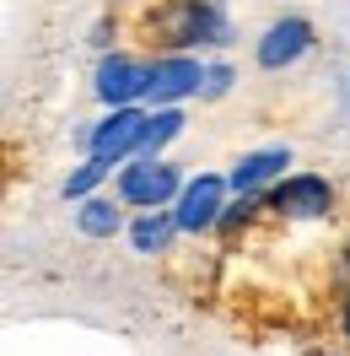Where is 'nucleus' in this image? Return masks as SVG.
I'll list each match as a JSON object with an SVG mask.
<instances>
[{"mask_svg":"<svg viewBox=\"0 0 350 356\" xmlns=\"http://www.w3.org/2000/svg\"><path fill=\"white\" fill-rule=\"evenodd\" d=\"M307 49H312V22H307V17H281V22L264 27L259 65L264 70H285V65H297Z\"/></svg>","mask_w":350,"mask_h":356,"instance_id":"obj_8","label":"nucleus"},{"mask_svg":"<svg viewBox=\"0 0 350 356\" xmlns=\"http://www.w3.org/2000/svg\"><path fill=\"white\" fill-rule=\"evenodd\" d=\"M146 124H151V108H140V103L108 108L97 124H92V135H87V156H103V162H113V168H124V162L140 156V146H146Z\"/></svg>","mask_w":350,"mask_h":356,"instance_id":"obj_3","label":"nucleus"},{"mask_svg":"<svg viewBox=\"0 0 350 356\" xmlns=\"http://www.w3.org/2000/svg\"><path fill=\"white\" fill-rule=\"evenodd\" d=\"M113 173V162H103V156H87V162H76V173L65 178V200H92V195H97V184H103V178Z\"/></svg>","mask_w":350,"mask_h":356,"instance_id":"obj_13","label":"nucleus"},{"mask_svg":"<svg viewBox=\"0 0 350 356\" xmlns=\"http://www.w3.org/2000/svg\"><path fill=\"white\" fill-rule=\"evenodd\" d=\"M226 178L221 173H199L183 184V195L173 200V216H178V232H210L221 227V211H226Z\"/></svg>","mask_w":350,"mask_h":356,"instance_id":"obj_5","label":"nucleus"},{"mask_svg":"<svg viewBox=\"0 0 350 356\" xmlns=\"http://www.w3.org/2000/svg\"><path fill=\"white\" fill-rule=\"evenodd\" d=\"M232 81H238V76H232V65H210V70H205L199 97H205V103H216V97H226V92H232Z\"/></svg>","mask_w":350,"mask_h":356,"instance_id":"obj_14","label":"nucleus"},{"mask_svg":"<svg viewBox=\"0 0 350 356\" xmlns=\"http://www.w3.org/2000/svg\"><path fill=\"white\" fill-rule=\"evenodd\" d=\"M178 135H183V108H151V124H146V146H140V156H162L167 146H173Z\"/></svg>","mask_w":350,"mask_h":356,"instance_id":"obj_12","label":"nucleus"},{"mask_svg":"<svg viewBox=\"0 0 350 356\" xmlns=\"http://www.w3.org/2000/svg\"><path fill=\"white\" fill-rule=\"evenodd\" d=\"M97 97L108 108H130V103H146L151 97V60H135V54H103L97 65Z\"/></svg>","mask_w":350,"mask_h":356,"instance_id":"obj_4","label":"nucleus"},{"mask_svg":"<svg viewBox=\"0 0 350 356\" xmlns=\"http://www.w3.org/2000/svg\"><path fill=\"white\" fill-rule=\"evenodd\" d=\"M205 70L194 54H156L151 60V108H173V103H183V97H199V87H205Z\"/></svg>","mask_w":350,"mask_h":356,"instance_id":"obj_7","label":"nucleus"},{"mask_svg":"<svg viewBox=\"0 0 350 356\" xmlns=\"http://www.w3.org/2000/svg\"><path fill=\"white\" fill-rule=\"evenodd\" d=\"M238 38V27L226 17L221 0H167L156 11V38L167 54H189V49H221Z\"/></svg>","mask_w":350,"mask_h":356,"instance_id":"obj_1","label":"nucleus"},{"mask_svg":"<svg viewBox=\"0 0 350 356\" xmlns=\"http://www.w3.org/2000/svg\"><path fill=\"white\" fill-rule=\"evenodd\" d=\"M173 238H178V216H173V211H146V216H135V222H130L135 254H167Z\"/></svg>","mask_w":350,"mask_h":356,"instance_id":"obj_10","label":"nucleus"},{"mask_svg":"<svg viewBox=\"0 0 350 356\" xmlns=\"http://www.w3.org/2000/svg\"><path fill=\"white\" fill-rule=\"evenodd\" d=\"M76 227H81L87 238H113V232L124 227V200H103V195L81 200V211H76Z\"/></svg>","mask_w":350,"mask_h":356,"instance_id":"obj_11","label":"nucleus"},{"mask_svg":"<svg viewBox=\"0 0 350 356\" xmlns=\"http://www.w3.org/2000/svg\"><path fill=\"white\" fill-rule=\"evenodd\" d=\"M285 168H291V146H259V152L238 156V168L226 173V184H232L238 195H264V184L285 178Z\"/></svg>","mask_w":350,"mask_h":356,"instance_id":"obj_9","label":"nucleus"},{"mask_svg":"<svg viewBox=\"0 0 350 356\" xmlns=\"http://www.w3.org/2000/svg\"><path fill=\"white\" fill-rule=\"evenodd\" d=\"M183 184L189 178L178 173L173 162H162V156H130L119 168V200L140 205V211H167L183 195Z\"/></svg>","mask_w":350,"mask_h":356,"instance_id":"obj_2","label":"nucleus"},{"mask_svg":"<svg viewBox=\"0 0 350 356\" xmlns=\"http://www.w3.org/2000/svg\"><path fill=\"white\" fill-rule=\"evenodd\" d=\"M269 211L281 216H302V222H318L334 211V184L318 173H285L275 189H269Z\"/></svg>","mask_w":350,"mask_h":356,"instance_id":"obj_6","label":"nucleus"}]
</instances>
